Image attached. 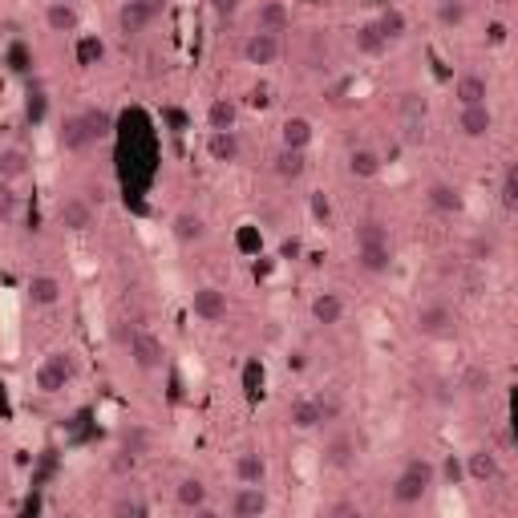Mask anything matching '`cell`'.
I'll return each instance as SVG.
<instances>
[{
	"instance_id": "cell-24",
	"label": "cell",
	"mask_w": 518,
	"mask_h": 518,
	"mask_svg": "<svg viewBox=\"0 0 518 518\" xmlns=\"http://www.w3.org/2000/svg\"><path fill=\"white\" fill-rule=\"evenodd\" d=\"M235 478L247 486H264L267 482V457L259 449H247V454L235 457Z\"/></svg>"
},
{
	"instance_id": "cell-4",
	"label": "cell",
	"mask_w": 518,
	"mask_h": 518,
	"mask_svg": "<svg viewBox=\"0 0 518 518\" xmlns=\"http://www.w3.org/2000/svg\"><path fill=\"white\" fill-rule=\"evenodd\" d=\"M227 292L215 288V284H202V288L191 292V312L202 320V325H219V320H227Z\"/></svg>"
},
{
	"instance_id": "cell-28",
	"label": "cell",
	"mask_w": 518,
	"mask_h": 518,
	"mask_svg": "<svg viewBox=\"0 0 518 518\" xmlns=\"http://www.w3.org/2000/svg\"><path fill=\"white\" fill-rule=\"evenodd\" d=\"M81 122H86V134L89 142H106L114 134V114L106 106H86L81 110Z\"/></svg>"
},
{
	"instance_id": "cell-48",
	"label": "cell",
	"mask_w": 518,
	"mask_h": 518,
	"mask_svg": "<svg viewBox=\"0 0 518 518\" xmlns=\"http://www.w3.org/2000/svg\"><path fill=\"white\" fill-rule=\"evenodd\" d=\"M498 449H502V454H506V449H514V433H510V430L498 433Z\"/></svg>"
},
{
	"instance_id": "cell-46",
	"label": "cell",
	"mask_w": 518,
	"mask_h": 518,
	"mask_svg": "<svg viewBox=\"0 0 518 518\" xmlns=\"http://www.w3.org/2000/svg\"><path fill=\"white\" fill-rule=\"evenodd\" d=\"M138 4L150 12V17H159V21H162V12H167V0H138Z\"/></svg>"
},
{
	"instance_id": "cell-19",
	"label": "cell",
	"mask_w": 518,
	"mask_h": 518,
	"mask_svg": "<svg viewBox=\"0 0 518 518\" xmlns=\"http://www.w3.org/2000/svg\"><path fill=\"white\" fill-rule=\"evenodd\" d=\"M154 25H159V17H150L138 0H126L122 9H118V33H122V37H142L146 29H154Z\"/></svg>"
},
{
	"instance_id": "cell-3",
	"label": "cell",
	"mask_w": 518,
	"mask_h": 518,
	"mask_svg": "<svg viewBox=\"0 0 518 518\" xmlns=\"http://www.w3.org/2000/svg\"><path fill=\"white\" fill-rule=\"evenodd\" d=\"M126 349H130V360L134 369L142 373H159L162 365H167V344L159 341L154 333H146V328H138V333H130V341H126Z\"/></svg>"
},
{
	"instance_id": "cell-14",
	"label": "cell",
	"mask_w": 518,
	"mask_h": 518,
	"mask_svg": "<svg viewBox=\"0 0 518 518\" xmlns=\"http://www.w3.org/2000/svg\"><path fill=\"white\" fill-rule=\"evenodd\" d=\"M243 146H239V134L235 130H211L207 134V159L227 167V162H239Z\"/></svg>"
},
{
	"instance_id": "cell-12",
	"label": "cell",
	"mask_w": 518,
	"mask_h": 518,
	"mask_svg": "<svg viewBox=\"0 0 518 518\" xmlns=\"http://www.w3.org/2000/svg\"><path fill=\"white\" fill-rule=\"evenodd\" d=\"M170 235H175L178 247H194L207 239V219H202L199 211H178L175 219H170Z\"/></svg>"
},
{
	"instance_id": "cell-38",
	"label": "cell",
	"mask_w": 518,
	"mask_h": 518,
	"mask_svg": "<svg viewBox=\"0 0 518 518\" xmlns=\"http://www.w3.org/2000/svg\"><path fill=\"white\" fill-rule=\"evenodd\" d=\"M21 211V194L12 191V183H0V223H12Z\"/></svg>"
},
{
	"instance_id": "cell-10",
	"label": "cell",
	"mask_w": 518,
	"mask_h": 518,
	"mask_svg": "<svg viewBox=\"0 0 518 518\" xmlns=\"http://www.w3.org/2000/svg\"><path fill=\"white\" fill-rule=\"evenodd\" d=\"M457 130H462V138H470V142L490 138V130H494L490 102H486V106H462L457 110Z\"/></svg>"
},
{
	"instance_id": "cell-2",
	"label": "cell",
	"mask_w": 518,
	"mask_h": 518,
	"mask_svg": "<svg viewBox=\"0 0 518 518\" xmlns=\"http://www.w3.org/2000/svg\"><path fill=\"white\" fill-rule=\"evenodd\" d=\"M73 357L70 352H49V357L37 365V393H45V397H53V393H62L65 385L73 381Z\"/></svg>"
},
{
	"instance_id": "cell-8",
	"label": "cell",
	"mask_w": 518,
	"mask_h": 518,
	"mask_svg": "<svg viewBox=\"0 0 518 518\" xmlns=\"http://www.w3.org/2000/svg\"><path fill=\"white\" fill-rule=\"evenodd\" d=\"M227 510H231V518H259V514H267V510H272V498H267L264 486L239 482V490L231 494Z\"/></svg>"
},
{
	"instance_id": "cell-45",
	"label": "cell",
	"mask_w": 518,
	"mask_h": 518,
	"mask_svg": "<svg viewBox=\"0 0 518 518\" xmlns=\"http://www.w3.org/2000/svg\"><path fill=\"white\" fill-rule=\"evenodd\" d=\"M357 239H389V235H385V227H381V223H360Z\"/></svg>"
},
{
	"instance_id": "cell-17",
	"label": "cell",
	"mask_w": 518,
	"mask_h": 518,
	"mask_svg": "<svg viewBox=\"0 0 518 518\" xmlns=\"http://www.w3.org/2000/svg\"><path fill=\"white\" fill-rule=\"evenodd\" d=\"M288 425H292V430H300V433L320 430V425H325V417H320L317 397H296V401L288 405Z\"/></svg>"
},
{
	"instance_id": "cell-33",
	"label": "cell",
	"mask_w": 518,
	"mask_h": 518,
	"mask_svg": "<svg viewBox=\"0 0 518 518\" xmlns=\"http://www.w3.org/2000/svg\"><path fill=\"white\" fill-rule=\"evenodd\" d=\"M457 389L470 393V397H482V393H490V389H494V373L486 369V365H470V369L457 377Z\"/></svg>"
},
{
	"instance_id": "cell-43",
	"label": "cell",
	"mask_w": 518,
	"mask_h": 518,
	"mask_svg": "<svg viewBox=\"0 0 518 518\" xmlns=\"http://www.w3.org/2000/svg\"><path fill=\"white\" fill-rule=\"evenodd\" d=\"M317 405H320V417H325V422H336V417H341V401H336V397H317Z\"/></svg>"
},
{
	"instance_id": "cell-9",
	"label": "cell",
	"mask_w": 518,
	"mask_h": 518,
	"mask_svg": "<svg viewBox=\"0 0 518 518\" xmlns=\"http://www.w3.org/2000/svg\"><path fill=\"white\" fill-rule=\"evenodd\" d=\"M462 474L470 478V482H478V486L494 482V478H498V449H490V446L470 449L465 462H462Z\"/></svg>"
},
{
	"instance_id": "cell-40",
	"label": "cell",
	"mask_w": 518,
	"mask_h": 518,
	"mask_svg": "<svg viewBox=\"0 0 518 518\" xmlns=\"http://www.w3.org/2000/svg\"><path fill=\"white\" fill-rule=\"evenodd\" d=\"M470 255H474V259H494V255H498V243H494L490 235H474L470 239Z\"/></svg>"
},
{
	"instance_id": "cell-42",
	"label": "cell",
	"mask_w": 518,
	"mask_h": 518,
	"mask_svg": "<svg viewBox=\"0 0 518 518\" xmlns=\"http://www.w3.org/2000/svg\"><path fill=\"white\" fill-rule=\"evenodd\" d=\"M110 510H114V514H150V506L142 498H118Z\"/></svg>"
},
{
	"instance_id": "cell-50",
	"label": "cell",
	"mask_w": 518,
	"mask_h": 518,
	"mask_svg": "<svg viewBox=\"0 0 518 518\" xmlns=\"http://www.w3.org/2000/svg\"><path fill=\"white\" fill-rule=\"evenodd\" d=\"M352 510H357V506H352V502H336V506H333V514H352Z\"/></svg>"
},
{
	"instance_id": "cell-25",
	"label": "cell",
	"mask_w": 518,
	"mask_h": 518,
	"mask_svg": "<svg viewBox=\"0 0 518 518\" xmlns=\"http://www.w3.org/2000/svg\"><path fill=\"white\" fill-rule=\"evenodd\" d=\"M175 498H178V506H186V510H207V502H211V486L202 482V478H183V482L175 486Z\"/></svg>"
},
{
	"instance_id": "cell-23",
	"label": "cell",
	"mask_w": 518,
	"mask_h": 518,
	"mask_svg": "<svg viewBox=\"0 0 518 518\" xmlns=\"http://www.w3.org/2000/svg\"><path fill=\"white\" fill-rule=\"evenodd\" d=\"M29 170H33L29 150H21V146H0V183H21Z\"/></svg>"
},
{
	"instance_id": "cell-11",
	"label": "cell",
	"mask_w": 518,
	"mask_h": 518,
	"mask_svg": "<svg viewBox=\"0 0 518 518\" xmlns=\"http://www.w3.org/2000/svg\"><path fill=\"white\" fill-rule=\"evenodd\" d=\"M57 215H62L65 231H89L94 227V202H89L86 194H65L62 207H57Z\"/></svg>"
},
{
	"instance_id": "cell-21",
	"label": "cell",
	"mask_w": 518,
	"mask_h": 518,
	"mask_svg": "<svg viewBox=\"0 0 518 518\" xmlns=\"http://www.w3.org/2000/svg\"><path fill=\"white\" fill-rule=\"evenodd\" d=\"M62 296H65V288H62L57 275L41 272V275L29 280V304H33V308H53V304H62Z\"/></svg>"
},
{
	"instance_id": "cell-37",
	"label": "cell",
	"mask_w": 518,
	"mask_h": 518,
	"mask_svg": "<svg viewBox=\"0 0 518 518\" xmlns=\"http://www.w3.org/2000/svg\"><path fill=\"white\" fill-rule=\"evenodd\" d=\"M150 430H142V425H130V430L122 433V449H130L134 457H142V454H150Z\"/></svg>"
},
{
	"instance_id": "cell-5",
	"label": "cell",
	"mask_w": 518,
	"mask_h": 518,
	"mask_svg": "<svg viewBox=\"0 0 518 518\" xmlns=\"http://www.w3.org/2000/svg\"><path fill=\"white\" fill-rule=\"evenodd\" d=\"M239 53H243L247 65H255V70H267V65L280 62L284 49H280V37H275V33H259V29H255V33L243 37V49H239Z\"/></svg>"
},
{
	"instance_id": "cell-6",
	"label": "cell",
	"mask_w": 518,
	"mask_h": 518,
	"mask_svg": "<svg viewBox=\"0 0 518 518\" xmlns=\"http://www.w3.org/2000/svg\"><path fill=\"white\" fill-rule=\"evenodd\" d=\"M449 328H454V312H449L446 304H438V300H430V304H422L417 312H413V333L417 336L438 341V336H446Z\"/></svg>"
},
{
	"instance_id": "cell-27",
	"label": "cell",
	"mask_w": 518,
	"mask_h": 518,
	"mask_svg": "<svg viewBox=\"0 0 518 518\" xmlns=\"http://www.w3.org/2000/svg\"><path fill=\"white\" fill-rule=\"evenodd\" d=\"M207 126L211 130H235L239 126V102L235 97H215L207 106Z\"/></svg>"
},
{
	"instance_id": "cell-49",
	"label": "cell",
	"mask_w": 518,
	"mask_h": 518,
	"mask_svg": "<svg viewBox=\"0 0 518 518\" xmlns=\"http://www.w3.org/2000/svg\"><path fill=\"white\" fill-rule=\"evenodd\" d=\"M446 474H449V482H457V478H462V465H457L454 457H449V462H446Z\"/></svg>"
},
{
	"instance_id": "cell-7",
	"label": "cell",
	"mask_w": 518,
	"mask_h": 518,
	"mask_svg": "<svg viewBox=\"0 0 518 518\" xmlns=\"http://www.w3.org/2000/svg\"><path fill=\"white\" fill-rule=\"evenodd\" d=\"M357 267L369 275H389V267H393L389 239H357Z\"/></svg>"
},
{
	"instance_id": "cell-44",
	"label": "cell",
	"mask_w": 518,
	"mask_h": 518,
	"mask_svg": "<svg viewBox=\"0 0 518 518\" xmlns=\"http://www.w3.org/2000/svg\"><path fill=\"white\" fill-rule=\"evenodd\" d=\"M486 41H490V45H506L510 41V29L502 25V21H494V25L486 29Z\"/></svg>"
},
{
	"instance_id": "cell-15",
	"label": "cell",
	"mask_w": 518,
	"mask_h": 518,
	"mask_svg": "<svg viewBox=\"0 0 518 518\" xmlns=\"http://www.w3.org/2000/svg\"><path fill=\"white\" fill-rule=\"evenodd\" d=\"M454 97H457V106H486L490 102V81L482 73H462L454 81Z\"/></svg>"
},
{
	"instance_id": "cell-34",
	"label": "cell",
	"mask_w": 518,
	"mask_h": 518,
	"mask_svg": "<svg viewBox=\"0 0 518 518\" xmlns=\"http://www.w3.org/2000/svg\"><path fill=\"white\" fill-rule=\"evenodd\" d=\"M373 25H377V33L385 37V45L401 41V37L409 33V21H405V12H401V9H385L377 21H373Z\"/></svg>"
},
{
	"instance_id": "cell-16",
	"label": "cell",
	"mask_w": 518,
	"mask_h": 518,
	"mask_svg": "<svg viewBox=\"0 0 518 518\" xmlns=\"http://www.w3.org/2000/svg\"><path fill=\"white\" fill-rule=\"evenodd\" d=\"M357 438L352 433H336V438H328L325 446V465L328 470H352L357 465Z\"/></svg>"
},
{
	"instance_id": "cell-31",
	"label": "cell",
	"mask_w": 518,
	"mask_h": 518,
	"mask_svg": "<svg viewBox=\"0 0 518 518\" xmlns=\"http://www.w3.org/2000/svg\"><path fill=\"white\" fill-rule=\"evenodd\" d=\"M272 170L284 178V183H296V178H304V170H308L304 150H284L280 146V154L272 159Z\"/></svg>"
},
{
	"instance_id": "cell-36",
	"label": "cell",
	"mask_w": 518,
	"mask_h": 518,
	"mask_svg": "<svg viewBox=\"0 0 518 518\" xmlns=\"http://www.w3.org/2000/svg\"><path fill=\"white\" fill-rule=\"evenodd\" d=\"M498 202L506 207V211H514V207H518V167H514V162H506V167H502Z\"/></svg>"
},
{
	"instance_id": "cell-32",
	"label": "cell",
	"mask_w": 518,
	"mask_h": 518,
	"mask_svg": "<svg viewBox=\"0 0 518 518\" xmlns=\"http://www.w3.org/2000/svg\"><path fill=\"white\" fill-rule=\"evenodd\" d=\"M381 167H385L381 154H377V150H369V146H360V150H352V154H349V175L352 178H377Z\"/></svg>"
},
{
	"instance_id": "cell-18",
	"label": "cell",
	"mask_w": 518,
	"mask_h": 518,
	"mask_svg": "<svg viewBox=\"0 0 518 518\" xmlns=\"http://www.w3.org/2000/svg\"><path fill=\"white\" fill-rule=\"evenodd\" d=\"M57 142H62L65 154H86V150L94 146V142H89V134H86V122H81V110H78V114H65L62 118Z\"/></svg>"
},
{
	"instance_id": "cell-51",
	"label": "cell",
	"mask_w": 518,
	"mask_h": 518,
	"mask_svg": "<svg viewBox=\"0 0 518 518\" xmlns=\"http://www.w3.org/2000/svg\"><path fill=\"white\" fill-rule=\"evenodd\" d=\"M65 4H78V0H65Z\"/></svg>"
},
{
	"instance_id": "cell-39",
	"label": "cell",
	"mask_w": 518,
	"mask_h": 518,
	"mask_svg": "<svg viewBox=\"0 0 518 518\" xmlns=\"http://www.w3.org/2000/svg\"><path fill=\"white\" fill-rule=\"evenodd\" d=\"M45 114H49V102H45V94H41V89H29V97H25V118L33 126H41Z\"/></svg>"
},
{
	"instance_id": "cell-20",
	"label": "cell",
	"mask_w": 518,
	"mask_h": 518,
	"mask_svg": "<svg viewBox=\"0 0 518 518\" xmlns=\"http://www.w3.org/2000/svg\"><path fill=\"white\" fill-rule=\"evenodd\" d=\"M344 312H349V304H344L341 292H320L317 300H312V320L325 328H336L344 320Z\"/></svg>"
},
{
	"instance_id": "cell-13",
	"label": "cell",
	"mask_w": 518,
	"mask_h": 518,
	"mask_svg": "<svg viewBox=\"0 0 518 518\" xmlns=\"http://www.w3.org/2000/svg\"><path fill=\"white\" fill-rule=\"evenodd\" d=\"M255 29L259 33H288L292 29V9L284 4V0H264L259 9H255Z\"/></svg>"
},
{
	"instance_id": "cell-30",
	"label": "cell",
	"mask_w": 518,
	"mask_h": 518,
	"mask_svg": "<svg viewBox=\"0 0 518 518\" xmlns=\"http://www.w3.org/2000/svg\"><path fill=\"white\" fill-rule=\"evenodd\" d=\"M433 21L454 33V29H462L465 21H470V4H465V0H438V4H433Z\"/></svg>"
},
{
	"instance_id": "cell-41",
	"label": "cell",
	"mask_w": 518,
	"mask_h": 518,
	"mask_svg": "<svg viewBox=\"0 0 518 518\" xmlns=\"http://www.w3.org/2000/svg\"><path fill=\"white\" fill-rule=\"evenodd\" d=\"M207 4H211V12L219 21H231L239 9H243V0H207Z\"/></svg>"
},
{
	"instance_id": "cell-22",
	"label": "cell",
	"mask_w": 518,
	"mask_h": 518,
	"mask_svg": "<svg viewBox=\"0 0 518 518\" xmlns=\"http://www.w3.org/2000/svg\"><path fill=\"white\" fill-rule=\"evenodd\" d=\"M81 17H78V4H65V0H49L45 4V29L49 33H78Z\"/></svg>"
},
{
	"instance_id": "cell-47",
	"label": "cell",
	"mask_w": 518,
	"mask_h": 518,
	"mask_svg": "<svg viewBox=\"0 0 518 518\" xmlns=\"http://www.w3.org/2000/svg\"><path fill=\"white\" fill-rule=\"evenodd\" d=\"M94 57H102V41H86V45H81V62H94Z\"/></svg>"
},
{
	"instance_id": "cell-35",
	"label": "cell",
	"mask_w": 518,
	"mask_h": 518,
	"mask_svg": "<svg viewBox=\"0 0 518 518\" xmlns=\"http://www.w3.org/2000/svg\"><path fill=\"white\" fill-rule=\"evenodd\" d=\"M352 41H357L360 53H369V57H377V53H385V49H389L385 37L377 33V25H360L357 33H352Z\"/></svg>"
},
{
	"instance_id": "cell-26",
	"label": "cell",
	"mask_w": 518,
	"mask_h": 518,
	"mask_svg": "<svg viewBox=\"0 0 518 518\" xmlns=\"http://www.w3.org/2000/svg\"><path fill=\"white\" fill-rule=\"evenodd\" d=\"M280 146L284 150H308L312 146V122H308V118H284Z\"/></svg>"
},
{
	"instance_id": "cell-1",
	"label": "cell",
	"mask_w": 518,
	"mask_h": 518,
	"mask_svg": "<svg viewBox=\"0 0 518 518\" xmlns=\"http://www.w3.org/2000/svg\"><path fill=\"white\" fill-rule=\"evenodd\" d=\"M433 486H438V465L430 457H413V462L401 465V474L393 478V502L397 506H417Z\"/></svg>"
},
{
	"instance_id": "cell-29",
	"label": "cell",
	"mask_w": 518,
	"mask_h": 518,
	"mask_svg": "<svg viewBox=\"0 0 518 518\" xmlns=\"http://www.w3.org/2000/svg\"><path fill=\"white\" fill-rule=\"evenodd\" d=\"M425 199H430V207H433V211H441V215H457V211H462V191H457L454 183H430Z\"/></svg>"
}]
</instances>
